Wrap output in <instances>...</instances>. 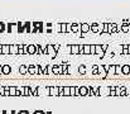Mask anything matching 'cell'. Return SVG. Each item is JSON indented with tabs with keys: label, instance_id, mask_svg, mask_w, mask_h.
<instances>
[{
	"label": "cell",
	"instance_id": "1f68e13d",
	"mask_svg": "<svg viewBox=\"0 0 130 114\" xmlns=\"http://www.w3.org/2000/svg\"><path fill=\"white\" fill-rule=\"evenodd\" d=\"M63 88H65V86H58V90H60V96H65V95H63Z\"/></svg>",
	"mask_w": 130,
	"mask_h": 114
},
{
	"label": "cell",
	"instance_id": "e0dca14e",
	"mask_svg": "<svg viewBox=\"0 0 130 114\" xmlns=\"http://www.w3.org/2000/svg\"><path fill=\"white\" fill-rule=\"evenodd\" d=\"M3 54H10V44H3Z\"/></svg>",
	"mask_w": 130,
	"mask_h": 114
},
{
	"label": "cell",
	"instance_id": "3957f363",
	"mask_svg": "<svg viewBox=\"0 0 130 114\" xmlns=\"http://www.w3.org/2000/svg\"><path fill=\"white\" fill-rule=\"evenodd\" d=\"M67 26H68V23H58L56 26L57 32L58 33H67Z\"/></svg>",
	"mask_w": 130,
	"mask_h": 114
},
{
	"label": "cell",
	"instance_id": "6da1fadb",
	"mask_svg": "<svg viewBox=\"0 0 130 114\" xmlns=\"http://www.w3.org/2000/svg\"><path fill=\"white\" fill-rule=\"evenodd\" d=\"M48 95H51V96H60L58 86H48Z\"/></svg>",
	"mask_w": 130,
	"mask_h": 114
},
{
	"label": "cell",
	"instance_id": "4316f807",
	"mask_svg": "<svg viewBox=\"0 0 130 114\" xmlns=\"http://www.w3.org/2000/svg\"><path fill=\"white\" fill-rule=\"evenodd\" d=\"M78 71H80V74L83 75V74L86 72V66H85V65H80V66H78Z\"/></svg>",
	"mask_w": 130,
	"mask_h": 114
},
{
	"label": "cell",
	"instance_id": "8992f818",
	"mask_svg": "<svg viewBox=\"0 0 130 114\" xmlns=\"http://www.w3.org/2000/svg\"><path fill=\"white\" fill-rule=\"evenodd\" d=\"M52 74H54V75H61L62 74V66L61 65H53Z\"/></svg>",
	"mask_w": 130,
	"mask_h": 114
},
{
	"label": "cell",
	"instance_id": "f546056e",
	"mask_svg": "<svg viewBox=\"0 0 130 114\" xmlns=\"http://www.w3.org/2000/svg\"><path fill=\"white\" fill-rule=\"evenodd\" d=\"M37 53H43V48H42V46L41 44H37Z\"/></svg>",
	"mask_w": 130,
	"mask_h": 114
},
{
	"label": "cell",
	"instance_id": "277c9868",
	"mask_svg": "<svg viewBox=\"0 0 130 114\" xmlns=\"http://www.w3.org/2000/svg\"><path fill=\"white\" fill-rule=\"evenodd\" d=\"M47 50H48V54L52 57V58H56V57H57V52L54 50V44H47Z\"/></svg>",
	"mask_w": 130,
	"mask_h": 114
},
{
	"label": "cell",
	"instance_id": "9a60e30c",
	"mask_svg": "<svg viewBox=\"0 0 130 114\" xmlns=\"http://www.w3.org/2000/svg\"><path fill=\"white\" fill-rule=\"evenodd\" d=\"M114 74H116V66L110 65L109 66V70H107V75L110 76V75H114Z\"/></svg>",
	"mask_w": 130,
	"mask_h": 114
},
{
	"label": "cell",
	"instance_id": "e575fe53",
	"mask_svg": "<svg viewBox=\"0 0 130 114\" xmlns=\"http://www.w3.org/2000/svg\"><path fill=\"white\" fill-rule=\"evenodd\" d=\"M60 48H61V44H54V50H56V52H58Z\"/></svg>",
	"mask_w": 130,
	"mask_h": 114
},
{
	"label": "cell",
	"instance_id": "f1b7e54d",
	"mask_svg": "<svg viewBox=\"0 0 130 114\" xmlns=\"http://www.w3.org/2000/svg\"><path fill=\"white\" fill-rule=\"evenodd\" d=\"M42 74L43 75H48V66H42Z\"/></svg>",
	"mask_w": 130,
	"mask_h": 114
},
{
	"label": "cell",
	"instance_id": "7402d4cb",
	"mask_svg": "<svg viewBox=\"0 0 130 114\" xmlns=\"http://www.w3.org/2000/svg\"><path fill=\"white\" fill-rule=\"evenodd\" d=\"M91 30H92V32H99V30H100V26H99L97 23H94V24L91 26Z\"/></svg>",
	"mask_w": 130,
	"mask_h": 114
},
{
	"label": "cell",
	"instance_id": "d590c367",
	"mask_svg": "<svg viewBox=\"0 0 130 114\" xmlns=\"http://www.w3.org/2000/svg\"><path fill=\"white\" fill-rule=\"evenodd\" d=\"M16 114H29V113H28L27 110H20V112H18Z\"/></svg>",
	"mask_w": 130,
	"mask_h": 114
},
{
	"label": "cell",
	"instance_id": "8d00e7d4",
	"mask_svg": "<svg viewBox=\"0 0 130 114\" xmlns=\"http://www.w3.org/2000/svg\"><path fill=\"white\" fill-rule=\"evenodd\" d=\"M48 29H52V23H47V24H44Z\"/></svg>",
	"mask_w": 130,
	"mask_h": 114
},
{
	"label": "cell",
	"instance_id": "52a82bcc",
	"mask_svg": "<svg viewBox=\"0 0 130 114\" xmlns=\"http://www.w3.org/2000/svg\"><path fill=\"white\" fill-rule=\"evenodd\" d=\"M16 32L18 33H24L25 32V24L22 22H18L16 23Z\"/></svg>",
	"mask_w": 130,
	"mask_h": 114
},
{
	"label": "cell",
	"instance_id": "ac0fdd59",
	"mask_svg": "<svg viewBox=\"0 0 130 114\" xmlns=\"http://www.w3.org/2000/svg\"><path fill=\"white\" fill-rule=\"evenodd\" d=\"M63 95L65 96H71V86H65L63 88Z\"/></svg>",
	"mask_w": 130,
	"mask_h": 114
},
{
	"label": "cell",
	"instance_id": "ba28073f",
	"mask_svg": "<svg viewBox=\"0 0 130 114\" xmlns=\"http://www.w3.org/2000/svg\"><path fill=\"white\" fill-rule=\"evenodd\" d=\"M80 26H81V34H82V33H87V32L91 30V26L87 24V23H82V24H80Z\"/></svg>",
	"mask_w": 130,
	"mask_h": 114
},
{
	"label": "cell",
	"instance_id": "4fadbf2b",
	"mask_svg": "<svg viewBox=\"0 0 130 114\" xmlns=\"http://www.w3.org/2000/svg\"><path fill=\"white\" fill-rule=\"evenodd\" d=\"M71 29H72V32H73V33H76V32L81 30V26H80V24H77V23H72V24H71Z\"/></svg>",
	"mask_w": 130,
	"mask_h": 114
},
{
	"label": "cell",
	"instance_id": "4dcf8cb0",
	"mask_svg": "<svg viewBox=\"0 0 130 114\" xmlns=\"http://www.w3.org/2000/svg\"><path fill=\"white\" fill-rule=\"evenodd\" d=\"M102 32H109V24L107 23L102 24Z\"/></svg>",
	"mask_w": 130,
	"mask_h": 114
},
{
	"label": "cell",
	"instance_id": "f35d334b",
	"mask_svg": "<svg viewBox=\"0 0 130 114\" xmlns=\"http://www.w3.org/2000/svg\"><path fill=\"white\" fill-rule=\"evenodd\" d=\"M34 114H46V113L42 112V110H37V112H34Z\"/></svg>",
	"mask_w": 130,
	"mask_h": 114
},
{
	"label": "cell",
	"instance_id": "60d3db41",
	"mask_svg": "<svg viewBox=\"0 0 130 114\" xmlns=\"http://www.w3.org/2000/svg\"><path fill=\"white\" fill-rule=\"evenodd\" d=\"M0 54H3V44H0Z\"/></svg>",
	"mask_w": 130,
	"mask_h": 114
},
{
	"label": "cell",
	"instance_id": "603a6c76",
	"mask_svg": "<svg viewBox=\"0 0 130 114\" xmlns=\"http://www.w3.org/2000/svg\"><path fill=\"white\" fill-rule=\"evenodd\" d=\"M109 32H118V26L116 24H109Z\"/></svg>",
	"mask_w": 130,
	"mask_h": 114
},
{
	"label": "cell",
	"instance_id": "ab89813d",
	"mask_svg": "<svg viewBox=\"0 0 130 114\" xmlns=\"http://www.w3.org/2000/svg\"><path fill=\"white\" fill-rule=\"evenodd\" d=\"M38 74H42V65H38Z\"/></svg>",
	"mask_w": 130,
	"mask_h": 114
},
{
	"label": "cell",
	"instance_id": "7a4b0ae2",
	"mask_svg": "<svg viewBox=\"0 0 130 114\" xmlns=\"http://www.w3.org/2000/svg\"><path fill=\"white\" fill-rule=\"evenodd\" d=\"M69 52L72 54H80L81 53V50H80V44H69Z\"/></svg>",
	"mask_w": 130,
	"mask_h": 114
},
{
	"label": "cell",
	"instance_id": "ffe728a7",
	"mask_svg": "<svg viewBox=\"0 0 130 114\" xmlns=\"http://www.w3.org/2000/svg\"><path fill=\"white\" fill-rule=\"evenodd\" d=\"M24 24H25V32H27V33H30V32H32V27H33L32 23H30V22H25Z\"/></svg>",
	"mask_w": 130,
	"mask_h": 114
},
{
	"label": "cell",
	"instance_id": "d4e9b609",
	"mask_svg": "<svg viewBox=\"0 0 130 114\" xmlns=\"http://www.w3.org/2000/svg\"><path fill=\"white\" fill-rule=\"evenodd\" d=\"M6 32V24L4 22H0V33Z\"/></svg>",
	"mask_w": 130,
	"mask_h": 114
},
{
	"label": "cell",
	"instance_id": "74e56055",
	"mask_svg": "<svg viewBox=\"0 0 130 114\" xmlns=\"http://www.w3.org/2000/svg\"><path fill=\"white\" fill-rule=\"evenodd\" d=\"M123 30H124V32H128V30H129V27H128V26H123Z\"/></svg>",
	"mask_w": 130,
	"mask_h": 114
},
{
	"label": "cell",
	"instance_id": "5bb4252c",
	"mask_svg": "<svg viewBox=\"0 0 130 114\" xmlns=\"http://www.w3.org/2000/svg\"><path fill=\"white\" fill-rule=\"evenodd\" d=\"M19 72H20L22 75L28 74V65H20V66H19Z\"/></svg>",
	"mask_w": 130,
	"mask_h": 114
},
{
	"label": "cell",
	"instance_id": "7c38bea8",
	"mask_svg": "<svg viewBox=\"0 0 130 114\" xmlns=\"http://www.w3.org/2000/svg\"><path fill=\"white\" fill-rule=\"evenodd\" d=\"M82 53H85V54H90V53H92V51H91V44H83Z\"/></svg>",
	"mask_w": 130,
	"mask_h": 114
},
{
	"label": "cell",
	"instance_id": "484cf974",
	"mask_svg": "<svg viewBox=\"0 0 130 114\" xmlns=\"http://www.w3.org/2000/svg\"><path fill=\"white\" fill-rule=\"evenodd\" d=\"M123 74H125V75L130 74V66H129V65H125V66H123Z\"/></svg>",
	"mask_w": 130,
	"mask_h": 114
},
{
	"label": "cell",
	"instance_id": "8fae6325",
	"mask_svg": "<svg viewBox=\"0 0 130 114\" xmlns=\"http://www.w3.org/2000/svg\"><path fill=\"white\" fill-rule=\"evenodd\" d=\"M11 72V66L10 65H3V75H9Z\"/></svg>",
	"mask_w": 130,
	"mask_h": 114
},
{
	"label": "cell",
	"instance_id": "d6a6232c",
	"mask_svg": "<svg viewBox=\"0 0 130 114\" xmlns=\"http://www.w3.org/2000/svg\"><path fill=\"white\" fill-rule=\"evenodd\" d=\"M23 50H24V54L28 53V44H23Z\"/></svg>",
	"mask_w": 130,
	"mask_h": 114
},
{
	"label": "cell",
	"instance_id": "9c48e42d",
	"mask_svg": "<svg viewBox=\"0 0 130 114\" xmlns=\"http://www.w3.org/2000/svg\"><path fill=\"white\" fill-rule=\"evenodd\" d=\"M10 54H19V47H18V44H10Z\"/></svg>",
	"mask_w": 130,
	"mask_h": 114
},
{
	"label": "cell",
	"instance_id": "b9f144b4",
	"mask_svg": "<svg viewBox=\"0 0 130 114\" xmlns=\"http://www.w3.org/2000/svg\"><path fill=\"white\" fill-rule=\"evenodd\" d=\"M3 74V65H0V75Z\"/></svg>",
	"mask_w": 130,
	"mask_h": 114
},
{
	"label": "cell",
	"instance_id": "83f0119b",
	"mask_svg": "<svg viewBox=\"0 0 130 114\" xmlns=\"http://www.w3.org/2000/svg\"><path fill=\"white\" fill-rule=\"evenodd\" d=\"M76 92H77V90H76V86H71V96H75V95H76Z\"/></svg>",
	"mask_w": 130,
	"mask_h": 114
},
{
	"label": "cell",
	"instance_id": "d6986e66",
	"mask_svg": "<svg viewBox=\"0 0 130 114\" xmlns=\"http://www.w3.org/2000/svg\"><path fill=\"white\" fill-rule=\"evenodd\" d=\"M30 90H32L33 96H38V86H34V85H32V86H30Z\"/></svg>",
	"mask_w": 130,
	"mask_h": 114
},
{
	"label": "cell",
	"instance_id": "44dd1931",
	"mask_svg": "<svg viewBox=\"0 0 130 114\" xmlns=\"http://www.w3.org/2000/svg\"><path fill=\"white\" fill-rule=\"evenodd\" d=\"M32 26H33L34 28H37V29H39V28H41V27H43L44 24H43L42 22H33V23H32Z\"/></svg>",
	"mask_w": 130,
	"mask_h": 114
},
{
	"label": "cell",
	"instance_id": "5b68a950",
	"mask_svg": "<svg viewBox=\"0 0 130 114\" xmlns=\"http://www.w3.org/2000/svg\"><path fill=\"white\" fill-rule=\"evenodd\" d=\"M28 72L30 75L38 74V65H28Z\"/></svg>",
	"mask_w": 130,
	"mask_h": 114
},
{
	"label": "cell",
	"instance_id": "cb8c5ba5",
	"mask_svg": "<svg viewBox=\"0 0 130 114\" xmlns=\"http://www.w3.org/2000/svg\"><path fill=\"white\" fill-rule=\"evenodd\" d=\"M10 96H16V86H10Z\"/></svg>",
	"mask_w": 130,
	"mask_h": 114
},
{
	"label": "cell",
	"instance_id": "836d02e7",
	"mask_svg": "<svg viewBox=\"0 0 130 114\" xmlns=\"http://www.w3.org/2000/svg\"><path fill=\"white\" fill-rule=\"evenodd\" d=\"M43 48V54H48V50H47V46H42Z\"/></svg>",
	"mask_w": 130,
	"mask_h": 114
},
{
	"label": "cell",
	"instance_id": "30bf717a",
	"mask_svg": "<svg viewBox=\"0 0 130 114\" xmlns=\"http://www.w3.org/2000/svg\"><path fill=\"white\" fill-rule=\"evenodd\" d=\"M28 53L35 54L37 53V44H28Z\"/></svg>",
	"mask_w": 130,
	"mask_h": 114
},
{
	"label": "cell",
	"instance_id": "2e32d148",
	"mask_svg": "<svg viewBox=\"0 0 130 114\" xmlns=\"http://www.w3.org/2000/svg\"><path fill=\"white\" fill-rule=\"evenodd\" d=\"M14 27H16V23H8L6 24V32L8 33H11L14 30Z\"/></svg>",
	"mask_w": 130,
	"mask_h": 114
}]
</instances>
